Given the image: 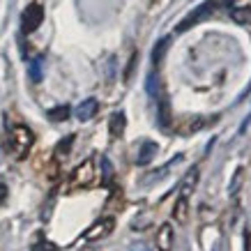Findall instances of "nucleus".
<instances>
[{"mask_svg": "<svg viewBox=\"0 0 251 251\" xmlns=\"http://www.w3.org/2000/svg\"><path fill=\"white\" fill-rule=\"evenodd\" d=\"M217 7H219V2H217V0H205V2H201L194 12H189L182 21L177 23L175 32H187L189 28H194V25H198V23H203L205 19H210V16L217 12Z\"/></svg>", "mask_w": 251, "mask_h": 251, "instance_id": "nucleus-1", "label": "nucleus"}, {"mask_svg": "<svg viewBox=\"0 0 251 251\" xmlns=\"http://www.w3.org/2000/svg\"><path fill=\"white\" fill-rule=\"evenodd\" d=\"M32 143H35V134L25 125L14 127L12 134H9V150L16 154V159H25V154L32 148Z\"/></svg>", "mask_w": 251, "mask_h": 251, "instance_id": "nucleus-2", "label": "nucleus"}, {"mask_svg": "<svg viewBox=\"0 0 251 251\" xmlns=\"http://www.w3.org/2000/svg\"><path fill=\"white\" fill-rule=\"evenodd\" d=\"M42 21H44V7L39 2H32V5L25 7V12L21 16V30L25 35H30V32H35L42 25Z\"/></svg>", "mask_w": 251, "mask_h": 251, "instance_id": "nucleus-3", "label": "nucleus"}, {"mask_svg": "<svg viewBox=\"0 0 251 251\" xmlns=\"http://www.w3.org/2000/svg\"><path fill=\"white\" fill-rule=\"evenodd\" d=\"M95 182V161L85 159L81 166L72 173V184L74 187H90Z\"/></svg>", "mask_w": 251, "mask_h": 251, "instance_id": "nucleus-4", "label": "nucleus"}, {"mask_svg": "<svg viewBox=\"0 0 251 251\" xmlns=\"http://www.w3.org/2000/svg\"><path fill=\"white\" fill-rule=\"evenodd\" d=\"M115 228V219L113 217H104L101 221H97L95 226H90V230L85 233V240L88 242H95V240H101V237H106V235H111V230Z\"/></svg>", "mask_w": 251, "mask_h": 251, "instance_id": "nucleus-5", "label": "nucleus"}, {"mask_svg": "<svg viewBox=\"0 0 251 251\" xmlns=\"http://www.w3.org/2000/svg\"><path fill=\"white\" fill-rule=\"evenodd\" d=\"M175 242V233L171 228V224H164L159 230H157V249L159 251H171Z\"/></svg>", "mask_w": 251, "mask_h": 251, "instance_id": "nucleus-6", "label": "nucleus"}, {"mask_svg": "<svg viewBox=\"0 0 251 251\" xmlns=\"http://www.w3.org/2000/svg\"><path fill=\"white\" fill-rule=\"evenodd\" d=\"M97 111H99V101L90 97V99H85V101H81V104L76 106V118L81 122H88L90 118H95Z\"/></svg>", "mask_w": 251, "mask_h": 251, "instance_id": "nucleus-7", "label": "nucleus"}, {"mask_svg": "<svg viewBox=\"0 0 251 251\" xmlns=\"http://www.w3.org/2000/svg\"><path fill=\"white\" fill-rule=\"evenodd\" d=\"M157 143H152V141H145L143 145H141V150H138V157H136V164L138 166H145V164H150V161L157 157Z\"/></svg>", "mask_w": 251, "mask_h": 251, "instance_id": "nucleus-8", "label": "nucleus"}, {"mask_svg": "<svg viewBox=\"0 0 251 251\" xmlns=\"http://www.w3.org/2000/svg\"><path fill=\"white\" fill-rule=\"evenodd\" d=\"M173 219L177 224H187V219H189V198L187 196L177 198V203L173 207Z\"/></svg>", "mask_w": 251, "mask_h": 251, "instance_id": "nucleus-9", "label": "nucleus"}, {"mask_svg": "<svg viewBox=\"0 0 251 251\" xmlns=\"http://www.w3.org/2000/svg\"><path fill=\"white\" fill-rule=\"evenodd\" d=\"M125 127H127V118H125L122 111H118V113L111 115V122H108V131H111V136L120 138L122 131H125Z\"/></svg>", "mask_w": 251, "mask_h": 251, "instance_id": "nucleus-10", "label": "nucleus"}, {"mask_svg": "<svg viewBox=\"0 0 251 251\" xmlns=\"http://www.w3.org/2000/svg\"><path fill=\"white\" fill-rule=\"evenodd\" d=\"M159 125L164 129H168V125H171V106H168V99L164 97L159 92Z\"/></svg>", "mask_w": 251, "mask_h": 251, "instance_id": "nucleus-11", "label": "nucleus"}, {"mask_svg": "<svg viewBox=\"0 0 251 251\" xmlns=\"http://www.w3.org/2000/svg\"><path fill=\"white\" fill-rule=\"evenodd\" d=\"M230 19L235 23H240V25H247V28H251V7H237L230 12Z\"/></svg>", "mask_w": 251, "mask_h": 251, "instance_id": "nucleus-12", "label": "nucleus"}, {"mask_svg": "<svg viewBox=\"0 0 251 251\" xmlns=\"http://www.w3.org/2000/svg\"><path fill=\"white\" fill-rule=\"evenodd\" d=\"M168 46H171V37H161L157 44H154L152 49V62L154 65H159L161 60H164V53L168 51Z\"/></svg>", "mask_w": 251, "mask_h": 251, "instance_id": "nucleus-13", "label": "nucleus"}, {"mask_svg": "<svg viewBox=\"0 0 251 251\" xmlns=\"http://www.w3.org/2000/svg\"><path fill=\"white\" fill-rule=\"evenodd\" d=\"M69 113H72V108L69 106H55L49 111V120H53V122H62V120H67Z\"/></svg>", "mask_w": 251, "mask_h": 251, "instance_id": "nucleus-14", "label": "nucleus"}, {"mask_svg": "<svg viewBox=\"0 0 251 251\" xmlns=\"http://www.w3.org/2000/svg\"><path fill=\"white\" fill-rule=\"evenodd\" d=\"M196 180H198V171L196 168H191L189 175H187V180H184V184H182V194H180V196L189 198V191H191V187H196Z\"/></svg>", "mask_w": 251, "mask_h": 251, "instance_id": "nucleus-15", "label": "nucleus"}, {"mask_svg": "<svg viewBox=\"0 0 251 251\" xmlns=\"http://www.w3.org/2000/svg\"><path fill=\"white\" fill-rule=\"evenodd\" d=\"M148 92H150L154 99L159 97V78H157V74H154V72L148 76Z\"/></svg>", "mask_w": 251, "mask_h": 251, "instance_id": "nucleus-16", "label": "nucleus"}, {"mask_svg": "<svg viewBox=\"0 0 251 251\" xmlns=\"http://www.w3.org/2000/svg\"><path fill=\"white\" fill-rule=\"evenodd\" d=\"M30 78L35 81V83L42 81V58H37V60L30 62Z\"/></svg>", "mask_w": 251, "mask_h": 251, "instance_id": "nucleus-17", "label": "nucleus"}, {"mask_svg": "<svg viewBox=\"0 0 251 251\" xmlns=\"http://www.w3.org/2000/svg\"><path fill=\"white\" fill-rule=\"evenodd\" d=\"M72 143H74V136H67L65 141H60L58 148H55V154H58V157H60V154H67L69 148H72Z\"/></svg>", "mask_w": 251, "mask_h": 251, "instance_id": "nucleus-18", "label": "nucleus"}, {"mask_svg": "<svg viewBox=\"0 0 251 251\" xmlns=\"http://www.w3.org/2000/svg\"><path fill=\"white\" fill-rule=\"evenodd\" d=\"M30 251H58V247H55L53 242H49V240H39Z\"/></svg>", "mask_w": 251, "mask_h": 251, "instance_id": "nucleus-19", "label": "nucleus"}, {"mask_svg": "<svg viewBox=\"0 0 251 251\" xmlns=\"http://www.w3.org/2000/svg\"><path fill=\"white\" fill-rule=\"evenodd\" d=\"M136 60H138V55L134 53L131 55V60H129V65H127V72H125V81H129L131 78V72H134V67H136Z\"/></svg>", "mask_w": 251, "mask_h": 251, "instance_id": "nucleus-20", "label": "nucleus"}, {"mask_svg": "<svg viewBox=\"0 0 251 251\" xmlns=\"http://www.w3.org/2000/svg\"><path fill=\"white\" fill-rule=\"evenodd\" d=\"M101 168H104V182H108V180H111V175H113V171H111V161L101 159Z\"/></svg>", "mask_w": 251, "mask_h": 251, "instance_id": "nucleus-21", "label": "nucleus"}, {"mask_svg": "<svg viewBox=\"0 0 251 251\" xmlns=\"http://www.w3.org/2000/svg\"><path fill=\"white\" fill-rule=\"evenodd\" d=\"M5 198H7V187H5V184H0V205L5 203Z\"/></svg>", "mask_w": 251, "mask_h": 251, "instance_id": "nucleus-22", "label": "nucleus"}, {"mask_svg": "<svg viewBox=\"0 0 251 251\" xmlns=\"http://www.w3.org/2000/svg\"><path fill=\"white\" fill-rule=\"evenodd\" d=\"M131 251H150L145 244H131Z\"/></svg>", "mask_w": 251, "mask_h": 251, "instance_id": "nucleus-23", "label": "nucleus"}]
</instances>
